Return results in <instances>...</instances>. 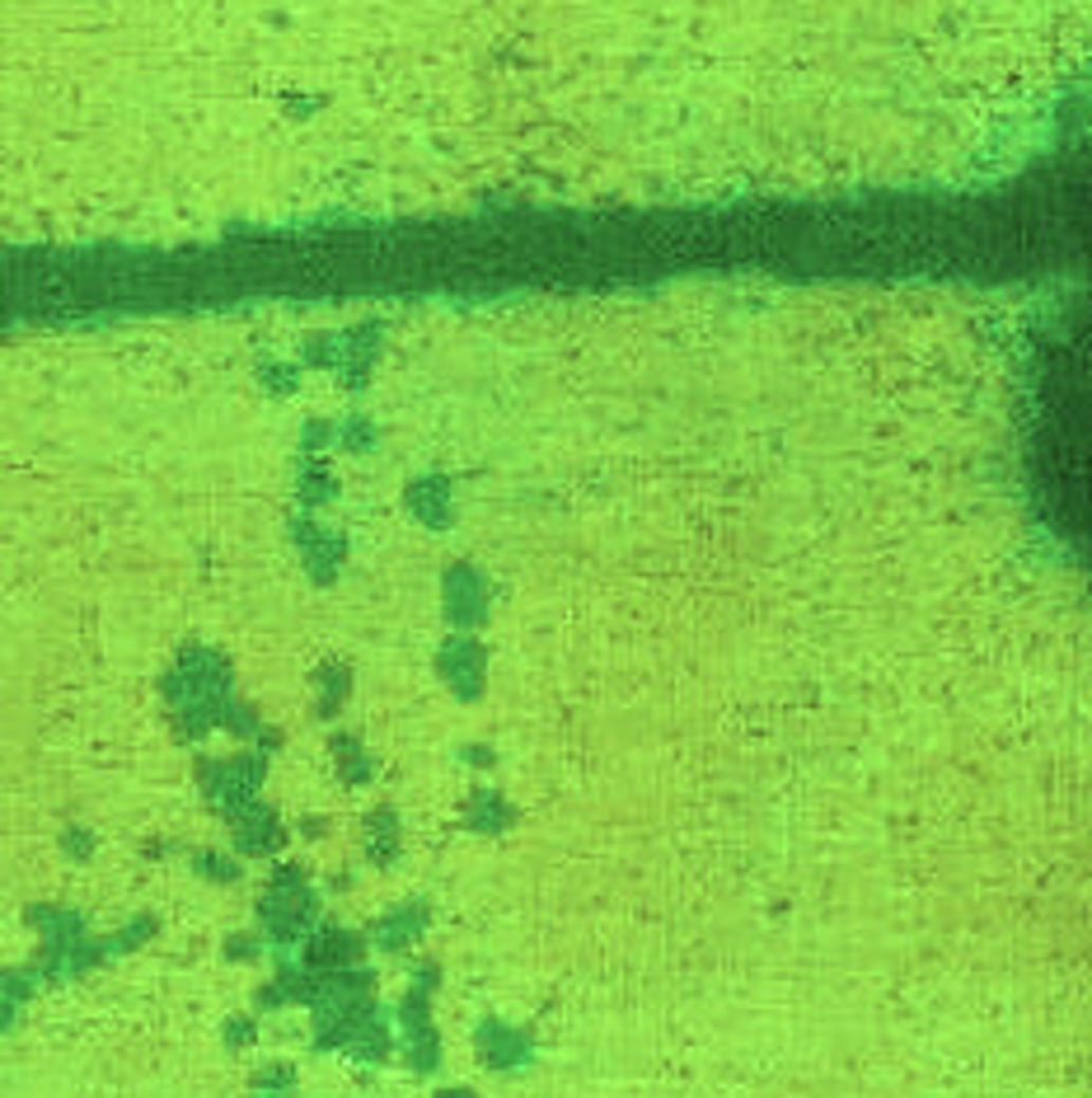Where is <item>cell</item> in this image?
<instances>
[{
  "mask_svg": "<svg viewBox=\"0 0 1092 1098\" xmlns=\"http://www.w3.org/2000/svg\"><path fill=\"white\" fill-rule=\"evenodd\" d=\"M347 1051H352L357 1061H385V1051H389V1038H385V1024L376 1019V1009L357 1024V1032L347 1038Z\"/></svg>",
  "mask_w": 1092,
  "mask_h": 1098,
  "instance_id": "obj_11",
  "label": "cell"
},
{
  "mask_svg": "<svg viewBox=\"0 0 1092 1098\" xmlns=\"http://www.w3.org/2000/svg\"><path fill=\"white\" fill-rule=\"evenodd\" d=\"M235 831H239V850H249V854H268L281 845V822L272 817L263 803H249L235 817Z\"/></svg>",
  "mask_w": 1092,
  "mask_h": 1098,
  "instance_id": "obj_8",
  "label": "cell"
},
{
  "mask_svg": "<svg viewBox=\"0 0 1092 1098\" xmlns=\"http://www.w3.org/2000/svg\"><path fill=\"white\" fill-rule=\"evenodd\" d=\"M422 930H427V906H422V901H408V906L389 911L385 920H376V925H370V939H376L385 953H399L403 943H413Z\"/></svg>",
  "mask_w": 1092,
  "mask_h": 1098,
  "instance_id": "obj_7",
  "label": "cell"
},
{
  "mask_svg": "<svg viewBox=\"0 0 1092 1098\" xmlns=\"http://www.w3.org/2000/svg\"><path fill=\"white\" fill-rule=\"evenodd\" d=\"M516 822V812L502 803V793H493V789H474L465 798V826L469 831H478V835H497L502 826H511Z\"/></svg>",
  "mask_w": 1092,
  "mask_h": 1098,
  "instance_id": "obj_9",
  "label": "cell"
},
{
  "mask_svg": "<svg viewBox=\"0 0 1092 1098\" xmlns=\"http://www.w3.org/2000/svg\"><path fill=\"white\" fill-rule=\"evenodd\" d=\"M254 1038H258V1024L249 1014L225 1019V1047H244V1042H254Z\"/></svg>",
  "mask_w": 1092,
  "mask_h": 1098,
  "instance_id": "obj_14",
  "label": "cell"
},
{
  "mask_svg": "<svg viewBox=\"0 0 1092 1098\" xmlns=\"http://www.w3.org/2000/svg\"><path fill=\"white\" fill-rule=\"evenodd\" d=\"M67 850H71L75 859L90 854V831H67Z\"/></svg>",
  "mask_w": 1092,
  "mask_h": 1098,
  "instance_id": "obj_16",
  "label": "cell"
},
{
  "mask_svg": "<svg viewBox=\"0 0 1092 1098\" xmlns=\"http://www.w3.org/2000/svg\"><path fill=\"white\" fill-rule=\"evenodd\" d=\"M314 916H320V897L310 893V883H305V874L296 864L291 868H277V878H272L268 897H263V930L268 939L277 943H296L305 930L314 925Z\"/></svg>",
  "mask_w": 1092,
  "mask_h": 1098,
  "instance_id": "obj_3",
  "label": "cell"
},
{
  "mask_svg": "<svg viewBox=\"0 0 1092 1098\" xmlns=\"http://www.w3.org/2000/svg\"><path fill=\"white\" fill-rule=\"evenodd\" d=\"M474 1042H478V1057H484V1065H493V1070H516V1065H526L534 1057L530 1032L502 1024V1019H484L478 1032H474Z\"/></svg>",
  "mask_w": 1092,
  "mask_h": 1098,
  "instance_id": "obj_5",
  "label": "cell"
},
{
  "mask_svg": "<svg viewBox=\"0 0 1092 1098\" xmlns=\"http://www.w3.org/2000/svg\"><path fill=\"white\" fill-rule=\"evenodd\" d=\"M357 958H362V939L347 934V930H338V925L314 934L310 953H305V962L320 967V972H343V967H357Z\"/></svg>",
  "mask_w": 1092,
  "mask_h": 1098,
  "instance_id": "obj_6",
  "label": "cell"
},
{
  "mask_svg": "<svg viewBox=\"0 0 1092 1098\" xmlns=\"http://www.w3.org/2000/svg\"><path fill=\"white\" fill-rule=\"evenodd\" d=\"M432 976L436 972H422L418 982H413V991L403 995L399 1005V1019H403V1057H408L413 1070H436V1061H441V1038H436L432 1028V1009H427V991H432Z\"/></svg>",
  "mask_w": 1092,
  "mask_h": 1098,
  "instance_id": "obj_4",
  "label": "cell"
},
{
  "mask_svg": "<svg viewBox=\"0 0 1092 1098\" xmlns=\"http://www.w3.org/2000/svg\"><path fill=\"white\" fill-rule=\"evenodd\" d=\"M310 1005H314V1047H347L357 1024L376 1009L370 1005V972H362V967L329 972Z\"/></svg>",
  "mask_w": 1092,
  "mask_h": 1098,
  "instance_id": "obj_2",
  "label": "cell"
},
{
  "mask_svg": "<svg viewBox=\"0 0 1092 1098\" xmlns=\"http://www.w3.org/2000/svg\"><path fill=\"white\" fill-rule=\"evenodd\" d=\"M258 1098H291V1094H258Z\"/></svg>",
  "mask_w": 1092,
  "mask_h": 1098,
  "instance_id": "obj_18",
  "label": "cell"
},
{
  "mask_svg": "<svg viewBox=\"0 0 1092 1098\" xmlns=\"http://www.w3.org/2000/svg\"><path fill=\"white\" fill-rule=\"evenodd\" d=\"M338 752L347 756V760H343V779H347V785H362V779H370V766H362L366 756L357 752L352 742H338Z\"/></svg>",
  "mask_w": 1092,
  "mask_h": 1098,
  "instance_id": "obj_13",
  "label": "cell"
},
{
  "mask_svg": "<svg viewBox=\"0 0 1092 1098\" xmlns=\"http://www.w3.org/2000/svg\"><path fill=\"white\" fill-rule=\"evenodd\" d=\"M1013 451L1032 530L1092 592V165L1059 277L1022 329Z\"/></svg>",
  "mask_w": 1092,
  "mask_h": 1098,
  "instance_id": "obj_1",
  "label": "cell"
},
{
  "mask_svg": "<svg viewBox=\"0 0 1092 1098\" xmlns=\"http://www.w3.org/2000/svg\"><path fill=\"white\" fill-rule=\"evenodd\" d=\"M395 850H399V822H395V812H389V808L370 812V822H366V854L376 859V864H389V859H395Z\"/></svg>",
  "mask_w": 1092,
  "mask_h": 1098,
  "instance_id": "obj_10",
  "label": "cell"
},
{
  "mask_svg": "<svg viewBox=\"0 0 1092 1098\" xmlns=\"http://www.w3.org/2000/svg\"><path fill=\"white\" fill-rule=\"evenodd\" d=\"M231 958H235V962L258 958V939H249V934H231Z\"/></svg>",
  "mask_w": 1092,
  "mask_h": 1098,
  "instance_id": "obj_15",
  "label": "cell"
},
{
  "mask_svg": "<svg viewBox=\"0 0 1092 1098\" xmlns=\"http://www.w3.org/2000/svg\"><path fill=\"white\" fill-rule=\"evenodd\" d=\"M436 1098H474V1094H469V1090H441Z\"/></svg>",
  "mask_w": 1092,
  "mask_h": 1098,
  "instance_id": "obj_17",
  "label": "cell"
},
{
  "mask_svg": "<svg viewBox=\"0 0 1092 1098\" xmlns=\"http://www.w3.org/2000/svg\"><path fill=\"white\" fill-rule=\"evenodd\" d=\"M193 868H198L202 878H212V883H235V878H239V868L225 854H216V850H198V854H193Z\"/></svg>",
  "mask_w": 1092,
  "mask_h": 1098,
  "instance_id": "obj_12",
  "label": "cell"
}]
</instances>
